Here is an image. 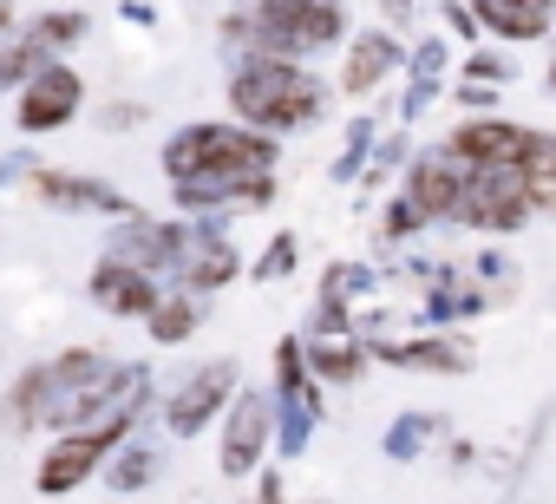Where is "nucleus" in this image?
<instances>
[{
    "label": "nucleus",
    "instance_id": "3",
    "mask_svg": "<svg viewBox=\"0 0 556 504\" xmlns=\"http://www.w3.org/2000/svg\"><path fill=\"white\" fill-rule=\"evenodd\" d=\"M73 112V79H47L34 99H27V125H53Z\"/></svg>",
    "mask_w": 556,
    "mask_h": 504
},
{
    "label": "nucleus",
    "instance_id": "2",
    "mask_svg": "<svg viewBox=\"0 0 556 504\" xmlns=\"http://www.w3.org/2000/svg\"><path fill=\"white\" fill-rule=\"evenodd\" d=\"M105 452V432H92V439H73L66 452H53V465H47V491H60V484H73L92 458Z\"/></svg>",
    "mask_w": 556,
    "mask_h": 504
},
{
    "label": "nucleus",
    "instance_id": "1",
    "mask_svg": "<svg viewBox=\"0 0 556 504\" xmlns=\"http://www.w3.org/2000/svg\"><path fill=\"white\" fill-rule=\"evenodd\" d=\"M517 171H523L530 197H536L543 210H556V144H549V138H523V158H517Z\"/></svg>",
    "mask_w": 556,
    "mask_h": 504
}]
</instances>
